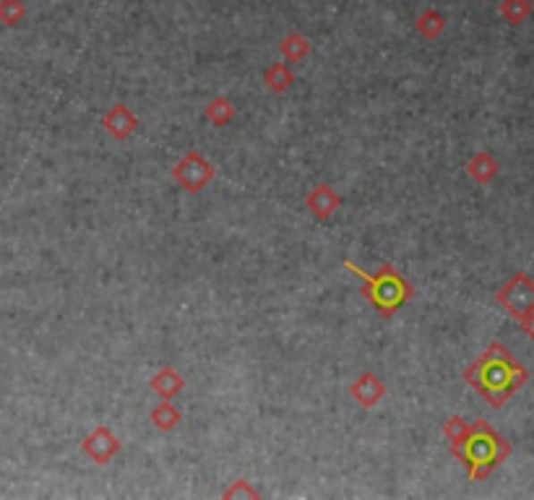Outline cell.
Wrapping results in <instances>:
<instances>
[{
    "label": "cell",
    "instance_id": "6da1fadb",
    "mask_svg": "<svg viewBox=\"0 0 534 500\" xmlns=\"http://www.w3.org/2000/svg\"><path fill=\"white\" fill-rule=\"evenodd\" d=\"M344 266L350 268V271H355L357 276L365 282V297L384 313V316H391V313H396L410 297H412V287H410V282L394 268V266H384L378 274H365V271H360L355 264H350V261H344Z\"/></svg>",
    "mask_w": 534,
    "mask_h": 500
},
{
    "label": "cell",
    "instance_id": "7a4b0ae2",
    "mask_svg": "<svg viewBox=\"0 0 534 500\" xmlns=\"http://www.w3.org/2000/svg\"><path fill=\"white\" fill-rule=\"evenodd\" d=\"M214 177H216L214 162H208L207 157L199 154V151H188L178 165L173 167V180L178 182L185 193H191V196L201 193Z\"/></svg>",
    "mask_w": 534,
    "mask_h": 500
},
{
    "label": "cell",
    "instance_id": "3957f363",
    "mask_svg": "<svg viewBox=\"0 0 534 500\" xmlns=\"http://www.w3.org/2000/svg\"><path fill=\"white\" fill-rule=\"evenodd\" d=\"M498 302L513 318H524L527 313L534 310V284L524 274H516L498 292Z\"/></svg>",
    "mask_w": 534,
    "mask_h": 500
},
{
    "label": "cell",
    "instance_id": "277c9868",
    "mask_svg": "<svg viewBox=\"0 0 534 500\" xmlns=\"http://www.w3.org/2000/svg\"><path fill=\"white\" fill-rule=\"evenodd\" d=\"M120 441L118 436L107 428V425H99V428H94L89 436L81 441V453H87L94 464H99V467H107L115 456L120 453Z\"/></svg>",
    "mask_w": 534,
    "mask_h": 500
},
{
    "label": "cell",
    "instance_id": "5b68a950",
    "mask_svg": "<svg viewBox=\"0 0 534 500\" xmlns=\"http://www.w3.org/2000/svg\"><path fill=\"white\" fill-rule=\"evenodd\" d=\"M139 125H141V120L139 115H133V110L128 107V105H113L107 113H105V118H102V128L107 131V136L110 139H115V141H128L136 131H139Z\"/></svg>",
    "mask_w": 534,
    "mask_h": 500
},
{
    "label": "cell",
    "instance_id": "8992f818",
    "mask_svg": "<svg viewBox=\"0 0 534 500\" xmlns=\"http://www.w3.org/2000/svg\"><path fill=\"white\" fill-rule=\"evenodd\" d=\"M388 388L386 383L381 381L376 373H362L360 378L350 383V396L355 399L362 410H373L386 399Z\"/></svg>",
    "mask_w": 534,
    "mask_h": 500
},
{
    "label": "cell",
    "instance_id": "52a82bcc",
    "mask_svg": "<svg viewBox=\"0 0 534 500\" xmlns=\"http://www.w3.org/2000/svg\"><path fill=\"white\" fill-rule=\"evenodd\" d=\"M305 208H308L316 219L326 222V219H331V216L342 208V196H339L331 185L321 182V185H316V188L305 196Z\"/></svg>",
    "mask_w": 534,
    "mask_h": 500
},
{
    "label": "cell",
    "instance_id": "ba28073f",
    "mask_svg": "<svg viewBox=\"0 0 534 500\" xmlns=\"http://www.w3.org/2000/svg\"><path fill=\"white\" fill-rule=\"evenodd\" d=\"M148 388L159 396V399H175L180 391L185 388V378L175 368H162L159 373H154V378L148 381Z\"/></svg>",
    "mask_w": 534,
    "mask_h": 500
},
{
    "label": "cell",
    "instance_id": "9c48e42d",
    "mask_svg": "<svg viewBox=\"0 0 534 500\" xmlns=\"http://www.w3.org/2000/svg\"><path fill=\"white\" fill-rule=\"evenodd\" d=\"M180 422H182V410L175 407L173 399H159V404L151 410V425L162 433H170L175 430Z\"/></svg>",
    "mask_w": 534,
    "mask_h": 500
},
{
    "label": "cell",
    "instance_id": "30bf717a",
    "mask_svg": "<svg viewBox=\"0 0 534 500\" xmlns=\"http://www.w3.org/2000/svg\"><path fill=\"white\" fill-rule=\"evenodd\" d=\"M264 84L274 94H284V91H290V89L295 87V73H292L290 65L274 63V65H268L267 73H264Z\"/></svg>",
    "mask_w": 534,
    "mask_h": 500
},
{
    "label": "cell",
    "instance_id": "8fae6325",
    "mask_svg": "<svg viewBox=\"0 0 534 500\" xmlns=\"http://www.w3.org/2000/svg\"><path fill=\"white\" fill-rule=\"evenodd\" d=\"M467 175L472 177L475 182L487 185L493 177L498 175V162H496L487 151H477L475 157L467 162Z\"/></svg>",
    "mask_w": 534,
    "mask_h": 500
},
{
    "label": "cell",
    "instance_id": "7c38bea8",
    "mask_svg": "<svg viewBox=\"0 0 534 500\" xmlns=\"http://www.w3.org/2000/svg\"><path fill=\"white\" fill-rule=\"evenodd\" d=\"M204 115L211 125H216V128H225V125H230L235 115H238V107L233 105V99H227V97H214L211 102L207 105V110H204Z\"/></svg>",
    "mask_w": 534,
    "mask_h": 500
},
{
    "label": "cell",
    "instance_id": "4fadbf2b",
    "mask_svg": "<svg viewBox=\"0 0 534 500\" xmlns=\"http://www.w3.org/2000/svg\"><path fill=\"white\" fill-rule=\"evenodd\" d=\"M415 30L420 31L422 39H438L445 31V19L436 11V8H428L417 16Z\"/></svg>",
    "mask_w": 534,
    "mask_h": 500
},
{
    "label": "cell",
    "instance_id": "5bb4252c",
    "mask_svg": "<svg viewBox=\"0 0 534 500\" xmlns=\"http://www.w3.org/2000/svg\"><path fill=\"white\" fill-rule=\"evenodd\" d=\"M279 53L287 58V63H302V60L310 55V39L308 37H302V34H287L284 39H282V45H279Z\"/></svg>",
    "mask_w": 534,
    "mask_h": 500
},
{
    "label": "cell",
    "instance_id": "9a60e30c",
    "mask_svg": "<svg viewBox=\"0 0 534 500\" xmlns=\"http://www.w3.org/2000/svg\"><path fill=\"white\" fill-rule=\"evenodd\" d=\"M530 13H532V0H504L501 3V16L513 27L524 24L530 19Z\"/></svg>",
    "mask_w": 534,
    "mask_h": 500
},
{
    "label": "cell",
    "instance_id": "2e32d148",
    "mask_svg": "<svg viewBox=\"0 0 534 500\" xmlns=\"http://www.w3.org/2000/svg\"><path fill=\"white\" fill-rule=\"evenodd\" d=\"M27 19L24 0H0V24L3 27H19Z\"/></svg>",
    "mask_w": 534,
    "mask_h": 500
},
{
    "label": "cell",
    "instance_id": "e0dca14e",
    "mask_svg": "<svg viewBox=\"0 0 534 500\" xmlns=\"http://www.w3.org/2000/svg\"><path fill=\"white\" fill-rule=\"evenodd\" d=\"M470 433H472V428H470L462 417H451L444 425V436L451 441V451H453V453L462 448V443L470 438Z\"/></svg>",
    "mask_w": 534,
    "mask_h": 500
},
{
    "label": "cell",
    "instance_id": "ac0fdd59",
    "mask_svg": "<svg viewBox=\"0 0 534 500\" xmlns=\"http://www.w3.org/2000/svg\"><path fill=\"white\" fill-rule=\"evenodd\" d=\"M225 496L227 498H235V496H248V498H259V493L245 482V479H238L235 482V487H230V490H225Z\"/></svg>",
    "mask_w": 534,
    "mask_h": 500
},
{
    "label": "cell",
    "instance_id": "d6986e66",
    "mask_svg": "<svg viewBox=\"0 0 534 500\" xmlns=\"http://www.w3.org/2000/svg\"><path fill=\"white\" fill-rule=\"evenodd\" d=\"M521 324H524V331H527V334H530V336L534 339V310L532 313H527V316L521 318Z\"/></svg>",
    "mask_w": 534,
    "mask_h": 500
},
{
    "label": "cell",
    "instance_id": "ffe728a7",
    "mask_svg": "<svg viewBox=\"0 0 534 500\" xmlns=\"http://www.w3.org/2000/svg\"><path fill=\"white\" fill-rule=\"evenodd\" d=\"M532 5H534V0H532Z\"/></svg>",
    "mask_w": 534,
    "mask_h": 500
}]
</instances>
